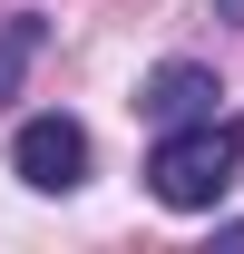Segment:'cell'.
<instances>
[{
  "label": "cell",
  "mask_w": 244,
  "mask_h": 254,
  "mask_svg": "<svg viewBox=\"0 0 244 254\" xmlns=\"http://www.w3.org/2000/svg\"><path fill=\"white\" fill-rule=\"evenodd\" d=\"M39 49H49V20H39V10H10V20H0V108L20 98V78H30Z\"/></svg>",
  "instance_id": "4"
},
{
  "label": "cell",
  "mask_w": 244,
  "mask_h": 254,
  "mask_svg": "<svg viewBox=\"0 0 244 254\" xmlns=\"http://www.w3.org/2000/svg\"><path fill=\"white\" fill-rule=\"evenodd\" d=\"M137 108H147V127L215 118V108H225V78H215L205 59H156V68H147V88H137Z\"/></svg>",
  "instance_id": "3"
},
{
  "label": "cell",
  "mask_w": 244,
  "mask_h": 254,
  "mask_svg": "<svg viewBox=\"0 0 244 254\" xmlns=\"http://www.w3.org/2000/svg\"><path fill=\"white\" fill-rule=\"evenodd\" d=\"M10 176L20 186H39V195H68V186H88V127L78 118H20L10 127Z\"/></svg>",
  "instance_id": "2"
},
{
  "label": "cell",
  "mask_w": 244,
  "mask_h": 254,
  "mask_svg": "<svg viewBox=\"0 0 244 254\" xmlns=\"http://www.w3.org/2000/svg\"><path fill=\"white\" fill-rule=\"evenodd\" d=\"M225 10H244V0H225Z\"/></svg>",
  "instance_id": "5"
},
{
  "label": "cell",
  "mask_w": 244,
  "mask_h": 254,
  "mask_svg": "<svg viewBox=\"0 0 244 254\" xmlns=\"http://www.w3.org/2000/svg\"><path fill=\"white\" fill-rule=\"evenodd\" d=\"M235 176H244V118H225V108L185 118V127H156V147H147V186L176 215H215Z\"/></svg>",
  "instance_id": "1"
}]
</instances>
